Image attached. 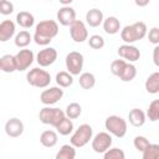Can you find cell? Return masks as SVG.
<instances>
[{"instance_id": "37", "label": "cell", "mask_w": 159, "mask_h": 159, "mask_svg": "<svg viewBox=\"0 0 159 159\" xmlns=\"http://www.w3.org/2000/svg\"><path fill=\"white\" fill-rule=\"evenodd\" d=\"M14 11V4L9 0H0V14L1 15H10Z\"/></svg>"}, {"instance_id": "39", "label": "cell", "mask_w": 159, "mask_h": 159, "mask_svg": "<svg viewBox=\"0 0 159 159\" xmlns=\"http://www.w3.org/2000/svg\"><path fill=\"white\" fill-rule=\"evenodd\" d=\"M158 51H159V47L155 46L154 47V56H153V60H154V63L158 66L159 65V61H158Z\"/></svg>"}, {"instance_id": "32", "label": "cell", "mask_w": 159, "mask_h": 159, "mask_svg": "<svg viewBox=\"0 0 159 159\" xmlns=\"http://www.w3.org/2000/svg\"><path fill=\"white\" fill-rule=\"evenodd\" d=\"M145 117H148L149 120H152V122H157L159 119V99H154L149 104Z\"/></svg>"}, {"instance_id": "30", "label": "cell", "mask_w": 159, "mask_h": 159, "mask_svg": "<svg viewBox=\"0 0 159 159\" xmlns=\"http://www.w3.org/2000/svg\"><path fill=\"white\" fill-rule=\"evenodd\" d=\"M82 113V107L77 103V102H72L70 103L67 107H66V111H65V116L70 119H76L81 116Z\"/></svg>"}, {"instance_id": "22", "label": "cell", "mask_w": 159, "mask_h": 159, "mask_svg": "<svg viewBox=\"0 0 159 159\" xmlns=\"http://www.w3.org/2000/svg\"><path fill=\"white\" fill-rule=\"evenodd\" d=\"M16 22L24 29H30L35 24V17L29 11H20L16 15Z\"/></svg>"}, {"instance_id": "3", "label": "cell", "mask_w": 159, "mask_h": 159, "mask_svg": "<svg viewBox=\"0 0 159 159\" xmlns=\"http://www.w3.org/2000/svg\"><path fill=\"white\" fill-rule=\"evenodd\" d=\"M92 137H93V129H92V127L89 124H87V123H83V124H81L72 133L71 139H70V143L75 148H82L89 140H92Z\"/></svg>"}, {"instance_id": "29", "label": "cell", "mask_w": 159, "mask_h": 159, "mask_svg": "<svg viewBox=\"0 0 159 159\" xmlns=\"http://www.w3.org/2000/svg\"><path fill=\"white\" fill-rule=\"evenodd\" d=\"M135 76H137V68H135V66L127 62V65L124 66L122 73L119 75V78L123 82H130V81H133L135 78Z\"/></svg>"}, {"instance_id": "19", "label": "cell", "mask_w": 159, "mask_h": 159, "mask_svg": "<svg viewBox=\"0 0 159 159\" xmlns=\"http://www.w3.org/2000/svg\"><path fill=\"white\" fill-rule=\"evenodd\" d=\"M0 71L5 73H12L16 71V61L12 55H4L0 57Z\"/></svg>"}, {"instance_id": "7", "label": "cell", "mask_w": 159, "mask_h": 159, "mask_svg": "<svg viewBox=\"0 0 159 159\" xmlns=\"http://www.w3.org/2000/svg\"><path fill=\"white\" fill-rule=\"evenodd\" d=\"M83 55L81 52L77 51H72L66 56L65 63H66V68L67 72L72 76H77L81 73L82 68H83Z\"/></svg>"}, {"instance_id": "23", "label": "cell", "mask_w": 159, "mask_h": 159, "mask_svg": "<svg viewBox=\"0 0 159 159\" xmlns=\"http://www.w3.org/2000/svg\"><path fill=\"white\" fill-rule=\"evenodd\" d=\"M145 89L150 94H157L159 92V72H153L145 81Z\"/></svg>"}, {"instance_id": "9", "label": "cell", "mask_w": 159, "mask_h": 159, "mask_svg": "<svg viewBox=\"0 0 159 159\" xmlns=\"http://www.w3.org/2000/svg\"><path fill=\"white\" fill-rule=\"evenodd\" d=\"M70 35L75 42H84L88 40V30L84 25L83 21L81 20H75L70 25Z\"/></svg>"}, {"instance_id": "13", "label": "cell", "mask_w": 159, "mask_h": 159, "mask_svg": "<svg viewBox=\"0 0 159 159\" xmlns=\"http://www.w3.org/2000/svg\"><path fill=\"white\" fill-rule=\"evenodd\" d=\"M118 55L119 57H122L124 61L130 62H135L140 58V51L138 50V47L133 46V45H122L118 47Z\"/></svg>"}, {"instance_id": "25", "label": "cell", "mask_w": 159, "mask_h": 159, "mask_svg": "<svg viewBox=\"0 0 159 159\" xmlns=\"http://www.w3.org/2000/svg\"><path fill=\"white\" fill-rule=\"evenodd\" d=\"M78 83L80 86L83 88V89H91L94 87L96 84V77L93 73L91 72H83L80 75V80H78Z\"/></svg>"}, {"instance_id": "17", "label": "cell", "mask_w": 159, "mask_h": 159, "mask_svg": "<svg viewBox=\"0 0 159 159\" xmlns=\"http://www.w3.org/2000/svg\"><path fill=\"white\" fill-rule=\"evenodd\" d=\"M104 17H103V12L99 9H91L87 11L86 14V22L91 26V27H98L99 25H102Z\"/></svg>"}, {"instance_id": "2", "label": "cell", "mask_w": 159, "mask_h": 159, "mask_svg": "<svg viewBox=\"0 0 159 159\" xmlns=\"http://www.w3.org/2000/svg\"><path fill=\"white\" fill-rule=\"evenodd\" d=\"M147 35V25L143 21H137L132 25H127L120 30V39L125 45H132L135 41L144 39Z\"/></svg>"}, {"instance_id": "36", "label": "cell", "mask_w": 159, "mask_h": 159, "mask_svg": "<svg viewBox=\"0 0 159 159\" xmlns=\"http://www.w3.org/2000/svg\"><path fill=\"white\" fill-rule=\"evenodd\" d=\"M133 144H134V147H135V149L138 152H143L150 144V142L145 137H143V135H137L134 138V140H133Z\"/></svg>"}, {"instance_id": "18", "label": "cell", "mask_w": 159, "mask_h": 159, "mask_svg": "<svg viewBox=\"0 0 159 159\" xmlns=\"http://www.w3.org/2000/svg\"><path fill=\"white\" fill-rule=\"evenodd\" d=\"M102 25H103L104 32L108 35H116L120 30V21L116 16H108L107 19L103 20Z\"/></svg>"}, {"instance_id": "4", "label": "cell", "mask_w": 159, "mask_h": 159, "mask_svg": "<svg viewBox=\"0 0 159 159\" xmlns=\"http://www.w3.org/2000/svg\"><path fill=\"white\" fill-rule=\"evenodd\" d=\"M27 83L37 87V88H46L51 82V76L46 70H42L40 67H35L30 70L26 75Z\"/></svg>"}, {"instance_id": "33", "label": "cell", "mask_w": 159, "mask_h": 159, "mask_svg": "<svg viewBox=\"0 0 159 159\" xmlns=\"http://www.w3.org/2000/svg\"><path fill=\"white\" fill-rule=\"evenodd\" d=\"M103 159H125V154L119 148H109L103 153Z\"/></svg>"}, {"instance_id": "8", "label": "cell", "mask_w": 159, "mask_h": 159, "mask_svg": "<svg viewBox=\"0 0 159 159\" xmlns=\"http://www.w3.org/2000/svg\"><path fill=\"white\" fill-rule=\"evenodd\" d=\"M112 135L107 132H99L94 137H92V149L96 153H104L112 145Z\"/></svg>"}, {"instance_id": "16", "label": "cell", "mask_w": 159, "mask_h": 159, "mask_svg": "<svg viewBox=\"0 0 159 159\" xmlns=\"http://www.w3.org/2000/svg\"><path fill=\"white\" fill-rule=\"evenodd\" d=\"M15 22L12 20H4L0 22V42L9 41L15 35Z\"/></svg>"}, {"instance_id": "11", "label": "cell", "mask_w": 159, "mask_h": 159, "mask_svg": "<svg viewBox=\"0 0 159 159\" xmlns=\"http://www.w3.org/2000/svg\"><path fill=\"white\" fill-rule=\"evenodd\" d=\"M35 60V56H34V52L31 50H27V48H22L20 50L16 55H15V61H16V71H25L27 70L32 62Z\"/></svg>"}, {"instance_id": "26", "label": "cell", "mask_w": 159, "mask_h": 159, "mask_svg": "<svg viewBox=\"0 0 159 159\" xmlns=\"http://www.w3.org/2000/svg\"><path fill=\"white\" fill-rule=\"evenodd\" d=\"M31 40H32V36L30 35V32L26 31V30H22V31H20L19 34H16L14 41H15V45H16L17 47H20V48H26V47L30 45Z\"/></svg>"}, {"instance_id": "15", "label": "cell", "mask_w": 159, "mask_h": 159, "mask_svg": "<svg viewBox=\"0 0 159 159\" xmlns=\"http://www.w3.org/2000/svg\"><path fill=\"white\" fill-rule=\"evenodd\" d=\"M57 21L62 26H70L75 20H76V11L71 6H62L57 11Z\"/></svg>"}, {"instance_id": "14", "label": "cell", "mask_w": 159, "mask_h": 159, "mask_svg": "<svg viewBox=\"0 0 159 159\" xmlns=\"http://www.w3.org/2000/svg\"><path fill=\"white\" fill-rule=\"evenodd\" d=\"M5 133L9 135V137H11V138H17V137H20L22 133H24V129H25V127H24V123H22V120L21 119H19V118H10L6 123H5Z\"/></svg>"}, {"instance_id": "34", "label": "cell", "mask_w": 159, "mask_h": 159, "mask_svg": "<svg viewBox=\"0 0 159 159\" xmlns=\"http://www.w3.org/2000/svg\"><path fill=\"white\" fill-rule=\"evenodd\" d=\"M88 45L93 50H101L104 46V39L101 35H92L88 39Z\"/></svg>"}, {"instance_id": "12", "label": "cell", "mask_w": 159, "mask_h": 159, "mask_svg": "<svg viewBox=\"0 0 159 159\" xmlns=\"http://www.w3.org/2000/svg\"><path fill=\"white\" fill-rule=\"evenodd\" d=\"M57 60V50L53 47H45L36 55V62L40 67H48Z\"/></svg>"}, {"instance_id": "21", "label": "cell", "mask_w": 159, "mask_h": 159, "mask_svg": "<svg viewBox=\"0 0 159 159\" xmlns=\"http://www.w3.org/2000/svg\"><path fill=\"white\" fill-rule=\"evenodd\" d=\"M128 119L133 127H142L145 123V113L139 108H133L128 114Z\"/></svg>"}, {"instance_id": "1", "label": "cell", "mask_w": 159, "mask_h": 159, "mask_svg": "<svg viewBox=\"0 0 159 159\" xmlns=\"http://www.w3.org/2000/svg\"><path fill=\"white\" fill-rule=\"evenodd\" d=\"M58 34V24L55 20L40 21L35 27L32 40L40 46H47Z\"/></svg>"}, {"instance_id": "27", "label": "cell", "mask_w": 159, "mask_h": 159, "mask_svg": "<svg viewBox=\"0 0 159 159\" xmlns=\"http://www.w3.org/2000/svg\"><path fill=\"white\" fill-rule=\"evenodd\" d=\"M56 83L61 88H67L73 83V76L70 75L67 71H61L56 75Z\"/></svg>"}, {"instance_id": "6", "label": "cell", "mask_w": 159, "mask_h": 159, "mask_svg": "<svg viewBox=\"0 0 159 159\" xmlns=\"http://www.w3.org/2000/svg\"><path fill=\"white\" fill-rule=\"evenodd\" d=\"M104 127L107 129V133L117 137L123 138L127 133V122L119 116H109L106 118Z\"/></svg>"}, {"instance_id": "31", "label": "cell", "mask_w": 159, "mask_h": 159, "mask_svg": "<svg viewBox=\"0 0 159 159\" xmlns=\"http://www.w3.org/2000/svg\"><path fill=\"white\" fill-rule=\"evenodd\" d=\"M142 153V159H159V145L150 143Z\"/></svg>"}, {"instance_id": "5", "label": "cell", "mask_w": 159, "mask_h": 159, "mask_svg": "<svg viewBox=\"0 0 159 159\" xmlns=\"http://www.w3.org/2000/svg\"><path fill=\"white\" fill-rule=\"evenodd\" d=\"M65 117V112L56 107H43L39 113L40 122L52 127H56Z\"/></svg>"}, {"instance_id": "20", "label": "cell", "mask_w": 159, "mask_h": 159, "mask_svg": "<svg viewBox=\"0 0 159 159\" xmlns=\"http://www.w3.org/2000/svg\"><path fill=\"white\" fill-rule=\"evenodd\" d=\"M57 140H58V135L55 130H43L40 135V142L43 147L46 148H52L57 144Z\"/></svg>"}, {"instance_id": "10", "label": "cell", "mask_w": 159, "mask_h": 159, "mask_svg": "<svg viewBox=\"0 0 159 159\" xmlns=\"http://www.w3.org/2000/svg\"><path fill=\"white\" fill-rule=\"evenodd\" d=\"M63 97V89L61 87H50L43 89L40 94V101L45 106H52Z\"/></svg>"}, {"instance_id": "24", "label": "cell", "mask_w": 159, "mask_h": 159, "mask_svg": "<svg viewBox=\"0 0 159 159\" xmlns=\"http://www.w3.org/2000/svg\"><path fill=\"white\" fill-rule=\"evenodd\" d=\"M76 158V148L71 144H65L56 153L55 159H75Z\"/></svg>"}, {"instance_id": "28", "label": "cell", "mask_w": 159, "mask_h": 159, "mask_svg": "<svg viewBox=\"0 0 159 159\" xmlns=\"http://www.w3.org/2000/svg\"><path fill=\"white\" fill-rule=\"evenodd\" d=\"M55 128L57 129V133H60L61 135H68L73 132V122L72 119L65 117Z\"/></svg>"}, {"instance_id": "38", "label": "cell", "mask_w": 159, "mask_h": 159, "mask_svg": "<svg viewBox=\"0 0 159 159\" xmlns=\"http://www.w3.org/2000/svg\"><path fill=\"white\" fill-rule=\"evenodd\" d=\"M148 39H149V42H152L153 45L158 46V43H159V29L158 27H153L152 30H149Z\"/></svg>"}, {"instance_id": "35", "label": "cell", "mask_w": 159, "mask_h": 159, "mask_svg": "<svg viewBox=\"0 0 159 159\" xmlns=\"http://www.w3.org/2000/svg\"><path fill=\"white\" fill-rule=\"evenodd\" d=\"M127 65V62L124 60H114L112 63H111V72L114 75V76H118L122 73L124 66Z\"/></svg>"}]
</instances>
